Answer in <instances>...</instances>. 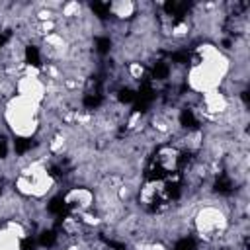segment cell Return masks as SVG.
Instances as JSON below:
<instances>
[{"mask_svg": "<svg viewBox=\"0 0 250 250\" xmlns=\"http://www.w3.org/2000/svg\"><path fill=\"white\" fill-rule=\"evenodd\" d=\"M229 76L230 59L223 49L213 43H201L199 47H195L189 59V66L184 74L188 90L197 96L223 88V82Z\"/></svg>", "mask_w": 250, "mask_h": 250, "instance_id": "1", "label": "cell"}, {"mask_svg": "<svg viewBox=\"0 0 250 250\" xmlns=\"http://www.w3.org/2000/svg\"><path fill=\"white\" fill-rule=\"evenodd\" d=\"M2 119L6 129L18 139V141H31L39 135L41 129V104L31 102L27 98H21L14 94L4 102Z\"/></svg>", "mask_w": 250, "mask_h": 250, "instance_id": "2", "label": "cell"}, {"mask_svg": "<svg viewBox=\"0 0 250 250\" xmlns=\"http://www.w3.org/2000/svg\"><path fill=\"white\" fill-rule=\"evenodd\" d=\"M191 227L205 244H217L229 234L230 219L223 205L203 201L195 207L191 215Z\"/></svg>", "mask_w": 250, "mask_h": 250, "instance_id": "3", "label": "cell"}, {"mask_svg": "<svg viewBox=\"0 0 250 250\" xmlns=\"http://www.w3.org/2000/svg\"><path fill=\"white\" fill-rule=\"evenodd\" d=\"M27 227L18 219H8L0 227V250H23Z\"/></svg>", "mask_w": 250, "mask_h": 250, "instance_id": "4", "label": "cell"}, {"mask_svg": "<svg viewBox=\"0 0 250 250\" xmlns=\"http://www.w3.org/2000/svg\"><path fill=\"white\" fill-rule=\"evenodd\" d=\"M62 201L74 215H80V213H86L94 207V191L90 188L76 186V188H70L66 191Z\"/></svg>", "mask_w": 250, "mask_h": 250, "instance_id": "5", "label": "cell"}, {"mask_svg": "<svg viewBox=\"0 0 250 250\" xmlns=\"http://www.w3.org/2000/svg\"><path fill=\"white\" fill-rule=\"evenodd\" d=\"M107 10H109V14H111L117 21H127V20H131V18L135 16L137 6H135L133 2H129V0H119V2H111V4L107 6Z\"/></svg>", "mask_w": 250, "mask_h": 250, "instance_id": "6", "label": "cell"}]
</instances>
